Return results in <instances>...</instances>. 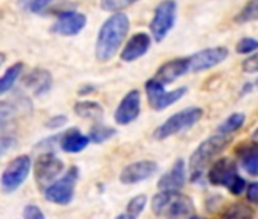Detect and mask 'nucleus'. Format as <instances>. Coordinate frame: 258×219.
I'll list each match as a JSON object with an SVG mask.
<instances>
[{
    "instance_id": "obj_29",
    "label": "nucleus",
    "mask_w": 258,
    "mask_h": 219,
    "mask_svg": "<svg viewBox=\"0 0 258 219\" xmlns=\"http://www.w3.org/2000/svg\"><path fill=\"white\" fill-rule=\"evenodd\" d=\"M243 168L250 175H258V154L253 149H246L243 154Z\"/></svg>"
},
{
    "instance_id": "obj_16",
    "label": "nucleus",
    "mask_w": 258,
    "mask_h": 219,
    "mask_svg": "<svg viewBox=\"0 0 258 219\" xmlns=\"http://www.w3.org/2000/svg\"><path fill=\"white\" fill-rule=\"evenodd\" d=\"M187 72H190L188 58H178V60H173V61L163 64L158 69L157 76L154 79H157L161 84H169V82L176 81L178 78H181Z\"/></svg>"
},
{
    "instance_id": "obj_4",
    "label": "nucleus",
    "mask_w": 258,
    "mask_h": 219,
    "mask_svg": "<svg viewBox=\"0 0 258 219\" xmlns=\"http://www.w3.org/2000/svg\"><path fill=\"white\" fill-rule=\"evenodd\" d=\"M208 180L214 186H225L234 195H240L244 189V180L237 174L235 163L229 158H219L208 171Z\"/></svg>"
},
{
    "instance_id": "obj_1",
    "label": "nucleus",
    "mask_w": 258,
    "mask_h": 219,
    "mask_svg": "<svg viewBox=\"0 0 258 219\" xmlns=\"http://www.w3.org/2000/svg\"><path fill=\"white\" fill-rule=\"evenodd\" d=\"M129 31V19L123 13H115L102 25L96 40V58L102 63L109 61L120 49Z\"/></svg>"
},
{
    "instance_id": "obj_35",
    "label": "nucleus",
    "mask_w": 258,
    "mask_h": 219,
    "mask_svg": "<svg viewBox=\"0 0 258 219\" xmlns=\"http://www.w3.org/2000/svg\"><path fill=\"white\" fill-rule=\"evenodd\" d=\"M246 198H247L252 204L258 205V181L250 183V184L247 186V189H246Z\"/></svg>"
},
{
    "instance_id": "obj_39",
    "label": "nucleus",
    "mask_w": 258,
    "mask_h": 219,
    "mask_svg": "<svg viewBox=\"0 0 258 219\" xmlns=\"http://www.w3.org/2000/svg\"><path fill=\"white\" fill-rule=\"evenodd\" d=\"M190 219H202V217H199V216H193V217H190Z\"/></svg>"
},
{
    "instance_id": "obj_24",
    "label": "nucleus",
    "mask_w": 258,
    "mask_h": 219,
    "mask_svg": "<svg viewBox=\"0 0 258 219\" xmlns=\"http://www.w3.org/2000/svg\"><path fill=\"white\" fill-rule=\"evenodd\" d=\"M146 196L145 195H139L136 198H133L129 201L127 207H126V211L118 214L115 219H137V216L143 211L145 205H146Z\"/></svg>"
},
{
    "instance_id": "obj_8",
    "label": "nucleus",
    "mask_w": 258,
    "mask_h": 219,
    "mask_svg": "<svg viewBox=\"0 0 258 219\" xmlns=\"http://www.w3.org/2000/svg\"><path fill=\"white\" fill-rule=\"evenodd\" d=\"M78 181V168H72L62 178L53 181L44 192V196L47 201L53 204L66 205L73 199L75 195V186Z\"/></svg>"
},
{
    "instance_id": "obj_32",
    "label": "nucleus",
    "mask_w": 258,
    "mask_h": 219,
    "mask_svg": "<svg viewBox=\"0 0 258 219\" xmlns=\"http://www.w3.org/2000/svg\"><path fill=\"white\" fill-rule=\"evenodd\" d=\"M23 219H46L44 213L37 205H26L23 210Z\"/></svg>"
},
{
    "instance_id": "obj_25",
    "label": "nucleus",
    "mask_w": 258,
    "mask_h": 219,
    "mask_svg": "<svg viewBox=\"0 0 258 219\" xmlns=\"http://www.w3.org/2000/svg\"><path fill=\"white\" fill-rule=\"evenodd\" d=\"M244 124V115L241 113H234L229 118H226L219 127H217V134H226L231 136L232 133H235L238 128H241V125Z\"/></svg>"
},
{
    "instance_id": "obj_30",
    "label": "nucleus",
    "mask_w": 258,
    "mask_h": 219,
    "mask_svg": "<svg viewBox=\"0 0 258 219\" xmlns=\"http://www.w3.org/2000/svg\"><path fill=\"white\" fill-rule=\"evenodd\" d=\"M53 0H20L22 7L29 11V13H34V14H38L41 11H44Z\"/></svg>"
},
{
    "instance_id": "obj_10",
    "label": "nucleus",
    "mask_w": 258,
    "mask_h": 219,
    "mask_svg": "<svg viewBox=\"0 0 258 219\" xmlns=\"http://www.w3.org/2000/svg\"><path fill=\"white\" fill-rule=\"evenodd\" d=\"M64 169V163L55 155V154H43L37 158L35 165H34V174H35V180L40 184H49L53 183L55 178L62 172Z\"/></svg>"
},
{
    "instance_id": "obj_23",
    "label": "nucleus",
    "mask_w": 258,
    "mask_h": 219,
    "mask_svg": "<svg viewBox=\"0 0 258 219\" xmlns=\"http://www.w3.org/2000/svg\"><path fill=\"white\" fill-rule=\"evenodd\" d=\"M22 70H23V64L22 63H17V64L11 66L5 72V75L0 78V94H4V93H7L8 90L13 88V85L16 84V81L20 78Z\"/></svg>"
},
{
    "instance_id": "obj_31",
    "label": "nucleus",
    "mask_w": 258,
    "mask_h": 219,
    "mask_svg": "<svg viewBox=\"0 0 258 219\" xmlns=\"http://www.w3.org/2000/svg\"><path fill=\"white\" fill-rule=\"evenodd\" d=\"M237 53H252V52H258V40L250 38V37H244L241 38L237 46H235Z\"/></svg>"
},
{
    "instance_id": "obj_14",
    "label": "nucleus",
    "mask_w": 258,
    "mask_h": 219,
    "mask_svg": "<svg viewBox=\"0 0 258 219\" xmlns=\"http://www.w3.org/2000/svg\"><path fill=\"white\" fill-rule=\"evenodd\" d=\"M157 172V163L151 160H143V161H136L127 165L121 174H120V181L123 184H136L140 181H145L151 178Z\"/></svg>"
},
{
    "instance_id": "obj_33",
    "label": "nucleus",
    "mask_w": 258,
    "mask_h": 219,
    "mask_svg": "<svg viewBox=\"0 0 258 219\" xmlns=\"http://www.w3.org/2000/svg\"><path fill=\"white\" fill-rule=\"evenodd\" d=\"M243 70L246 73H258V52L253 53L252 57H249L247 60H244Z\"/></svg>"
},
{
    "instance_id": "obj_3",
    "label": "nucleus",
    "mask_w": 258,
    "mask_h": 219,
    "mask_svg": "<svg viewBox=\"0 0 258 219\" xmlns=\"http://www.w3.org/2000/svg\"><path fill=\"white\" fill-rule=\"evenodd\" d=\"M231 142V136L226 134H214L210 139L204 140L198 149L190 157V178L196 181L202 177L208 165L214 160L217 154H220Z\"/></svg>"
},
{
    "instance_id": "obj_34",
    "label": "nucleus",
    "mask_w": 258,
    "mask_h": 219,
    "mask_svg": "<svg viewBox=\"0 0 258 219\" xmlns=\"http://www.w3.org/2000/svg\"><path fill=\"white\" fill-rule=\"evenodd\" d=\"M16 143H17V140L13 139V137L0 139V158H2V155H5L7 152H10L16 146Z\"/></svg>"
},
{
    "instance_id": "obj_7",
    "label": "nucleus",
    "mask_w": 258,
    "mask_h": 219,
    "mask_svg": "<svg viewBox=\"0 0 258 219\" xmlns=\"http://www.w3.org/2000/svg\"><path fill=\"white\" fill-rule=\"evenodd\" d=\"M32 168V161L28 155H20L14 158L8 168L4 171L2 178H0V184H2V190L7 193H11L17 190L29 177Z\"/></svg>"
},
{
    "instance_id": "obj_27",
    "label": "nucleus",
    "mask_w": 258,
    "mask_h": 219,
    "mask_svg": "<svg viewBox=\"0 0 258 219\" xmlns=\"http://www.w3.org/2000/svg\"><path fill=\"white\" fill-rule=\"evenodd\" d=\"M137 2H139V0H100V7L105 11L118 13V11H123L124 8L131 7V5H134Z\"/></svg>"
},
{
    "instance_id": "obj_11",
    "label": "nucleus",
    "mask_w": 258,
    "mask_h": 219,
    "mask_svg": "<svg viewBox=\"0 0 258 219\" xmlns=\"http://www.w3.org/2000/svg\"><path fill=\"white\" fill-rule=\"evenodd\" d=\"M140 108H142L140 93H139V90H131L118 103L114 119L118 125H127L139 118Z\"/></svg>"
},
{
    "instance_id": "obj_21",
    "label": "nucleus",
    "mask_w": 258,
    "mask_h": 219,
    "mask_svg": "<svg viewBox=\"0 0 258 219\" xmlns=\"http://www.w3.org/2000/svg\"><path fill=\"white\" fill-rule=\"evenodd\" d=\"M19 113V105L14 100L0 102V131H4Z\"/></svg>"
},
{
    "instance_id": "obj_15",
    "label": "nucleus",
    "mask_w": 258,
    "mask_h": 219,
    "mask_svg": "<svg viewBox=\"0 0 258 219\" xmlns=\"http://www.w3.org/2000/svg\"><path fill=\"white\" fill-rule=\"evenodd\" d=\"M149 47H151V37L145 32H139L126 43L120 57L126 63H133L140 57H143L149 50Z\"/></svg>"
},
{
    "instance_id": "obj_37",
    "label": "nucleus",
    "mask_w": 258,
    "mask_h": 219,
    "mask_svg": "<svg viewBox=\"0 0 258 219\" xmlns=\"http://www.w3.org/2000/svg\"><path fill=\"white\" fill-rule=\"evenodd\" d=\"M253 140H255V143L258 145V130H256V131L253 133Z\"/></svg>"
},
{
    "instance_id": "obj_26",
    "label": "nucleus",
    "mask_w": 258,
    "mask_h": 219,
    "mask_svg": "<svg viewBox=\"0 0 258 219\" xmlns=\"http://www.w3.org/2000/svg\"><path fill=\"white\" fill-rule=\"evenodd\" d=\"M253 20H258V0H249L246 7L235 17L237 23H247Z\"/></svg>"
},
{
    "instance_id": "obj_17",
    "label": "nucleus",
    "mask_w": 258,
    "mask_h": 219,
    "mask_svg": "<svg viewBox=\"0 0 258 219\" xmlns=\"http://www.w3.org/2000/svg\"><path fill=\"white\" fill-rule=\"evenodd\" d=\"M25 85L32 90L34 94L41 96L44 93H47L52 87V75L47 70L43 69H35L34 72H31L26 79H25Z\"/></svg>"
},
{
    "instance_id": "obj_28",
    "label": "nucleus",
    "mask_w": 258,
    "mask_h": 219,
    "mask_svg": "<svg viewBox=\"0 0 258 219\" xmlns=\"http://www.w3.org/2000/svg\"><path fill=\"white\" fill-rule=\"evenodd\" d=\"M114 133H115V130H112V128H109V127H105V125H102V124H99V125H96V127L91 128V131H90V139H91L94 143H102V142L108 140L109 137H112Z\"/></svg>"
},
{
    "instance_id": "obj_18",
    "label": "nucleus",
    "mask_w": 258,
    "mask_h": 219,
    "mask_svg": "<svg viewBox=\"0 0 258 219\" xmlns=\"http://www.w3.org/2000/svg\"><path fill=\"white\" fill-rule=\"evenodd\" d=\"M184 183H185V166L182 160H176L175 166L158 181V187L163 190H178L184 186Z\"/></svg>"
},
{
    "instance_id": "obj_2",
    "label": "nucleus",
    "mask_w": 258,
    "mask_h": 219,
    "mask_svg": "<svg viewBox=\"0 0 258 219\" xmlns=\"http://www.w3.org/2000/svg\"><path fill=\"white\" fill-rule=\"evenodd\" d=\"M152 211L164 219H184L193 211V201L176 190H164L154 196Z\"/></svg>"
},
{
    "instance_id": "obj_22",
    "label": "nucleus",
    "mask_w": 258,
    "mask_h": 219,
    "mask_svg": "<svg viewBox=\"0 0 258 219\" xmlns=\"http://www.w3.org/2000/svg\"><path fill=\"white\" fill-rule=\"evenodd\" d=\"M253 217V210L247 204H232L229 205L220 216V219H252Z\"/></svg>"
},
{
    "instance_id": "obj_13",
    "label": "nucleus",
    "mask_w": 258,
    "mask_h": 219,
    "mask_svg": "<svg viewBox=\"0 0 258 219\" xmlns=\"http://www.w3.org/2000/svg\"><path fill=\"white\" fill-rule=\"evenodd\" d=\"M87 25V17L78 11H66L61 13L52 28L53 32L66 37L78 35Z\"/></svg>"
},
{
    "instance_id": "obj_6",
    "label": "nucleus",
    "mask_w": 258,
    "mask_h": 219,
    "mask_svg": "<svg viewBox=\"0 0 258 219\" xmlns=\"http://www.w3.org/2000/svg\"><path fill=\"white\" fill-rule=\"evenodd\" d=\"M176 22V2L175 0H163L155 8L154 19L151 22V32L157 41H163L172 31Z\"/></svg>"
},
{
    "instance_id": "obj_36",
    "label": "nucleus",
    "mask_w": 258,
    "mask_h": 219,
    "mask_svg": "<svg viewBox=\"0 0 258 219\" xmlns=\"http://www.w3.org/2000/svg\"><path fill=\"white\" fill-rule=\"evenodd\" d=\"M66 118L64 116H58V118H53V119H50L49 121V124H47V127L49 128H58V127H62L64 124H66Z\"/></svg>"
},
{
    "instance_id": "obj_12",
    "label": "nucleus",
    "mask_w": 258,
    "mask_h": 219,
    "mask_svg": "<svg viewBox=\"0 0 258 219\" xmlns=\"http://www.w3.org/2000/svg\"><path fill=\"white\" fill-rule=\"evenodd\" d=\"M228 57L226 47H210L204 49L188 58L190 72H202L223 63Z\"/></svg>"
},
{
    "instance_id": "obj_20",
    "label": "nucleus",
    "mask_w": 258,
    "mask_h": 219,
    "mask_svg": "<svg viewBox=\"0 0 258 219\" xmlns=\"http://www.w3.org/2000/svg\"><path fill=\"white\" fill-rule=\"evenodd\" d=\"M75 113L81 118H85V119H100L102 115H103V110L99 103L93 102V100H82V102H78L75 105Z\"/></svg>"
},
{
    "instance_id": "obj_38",
    "label": "nucleus",
    "mask_w": 258,
    "mask_h": 219,
    "mask_svg": "<svg viewBox=\"0 0 258 219\" xmlns=\"http://www.w3.org/2000/svg\"><path fill=\"white\" fill-rule=\"evenodd\" d=\"M4 61H5V55H4V53H0V66L4 64Z\"/></svg>"
},
{
    "instance_id": "obj_5",
    "label": "nucleus",
    "mask_w": 258,
    "mask_h": 219,
    "mask_svg": "<svg viewBox=\"0 0 258 219\" xmlns=\"http://www.w3.org/2000/svg\"><path fill=\"white\" fill-rule=\"evenodd\" d=\"M202 118V110L201 108H187L184 112H179L176 115H173L172 118H169L163 125H160L154 136L158 140L167 139L170 136H175L184 130L191 128L195 124H198Z\"/></svg>"
},
{
    "instance_id": "obj_19",
    "label": "nucleus",
    "mask_w": 258,
    "mask_h": 219,
    "mask_svg": "<svg viewBox=\"0 0 258 219\" xmlns=\"http://www.w3.org/2000/svg\"><path fill=\"white\" fill-rule=\"evenodd\" d=\"M88 142H90V139L87 136H84L79 130L72 128L62 134L59 145H61L62 151H66V152H81L82 149L87 148Z\"/></svg>"
},
{
    "instance_id": "obj_9",
    "label": "nucleus",
    "mask_w": 258,
    "mask_h": 219,
    "mask_svg": "<svg viewBox=\"0 0 258 219\" xmlns=\"http://www.w3.org/2000/svg\"><path fill=\"white\" fill-rule=\"evenodd\" d=\"M185 91H187L185 87L176 88L173 91H166L164 84L158 82L157 79H149L146 82V93H148L149 103L154 110H157V112L164 110V108L170 106L172 103L178 102L185 94Z\"/></svg>"
}]
</instances>
